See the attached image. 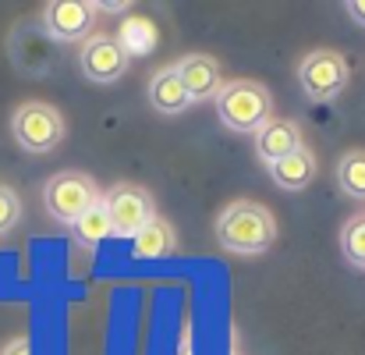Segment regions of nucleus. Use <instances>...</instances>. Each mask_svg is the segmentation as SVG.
<instances>
[{"instance_id":"1","label":"nucleus","mask_w":365,"mask_h":355,"mask_svg":"<svg viewBox=\"0 0 365 355\" xmlns=\"http://www.w3.org/2000/svg\"><path fill=\"white\" fill-rule=\"evenodd\" d=\"M217 241L235 256H262L277 241V221L262 203L235 199L217 217Z\"/></svg>"},{"instance_id":"2","label":"nucleus","mask_w":365,"mask_h":355,"mask_svg":"<svg viewBox=\"0 0 365 355\" xmlns=\"http://www.w3.org/2000/svg\"><path fill=\"white\" fill-rule=\"evenodd\" d=\"M213 104H217L220 124L231 128V131H238V135H255L266 121L273 118V96L255 79L224 82L220 93L213 96Z\"/></svg>"},{"instance_id":"3","label":"nucleus","mask_w":365,"mask_h":355,"mask_svg":"<svg viewBox=\"0 0 365 355\" xmlns=\"http://www.w3.org/2000/svg\"><path fill=\"white\" fill-rule=\"evenodd\" d=\"M11 135H14V142H18L25 153L43 156V153H53V149L64 142L68 121H64V114H61L53 104L29 100V104L14 107V114H11Z\"/></svg>"},{"instance_id":"4","label":"nucleus","mask_w":365,"mask_h":355,"mask_svg":"<svg viewBox=\"0 0 365 355\" xmlns=\"http://www.w3.org/2000/svg\"><path fill=\"white\" fill-rule=\"evenodd\" d=\"M348 79H351V68H348V57L341 50H330V46H316L302 57L298 64V82H302V93L316 104H330L337 100L344 89H348Z\"/></svg>"},{"instance_id":"5","label":"nucleus","mask_w":365,"mask_h":355,"mask_svg":"<svg viewBox=\"0 0 365 355\" xmlns=\"http://www.w3.org/2000/svg\"><path fill=\"white\" fill-rule=\"evenodd\" d=\"M100 196H103L100 185H96L89 174H82V171H61V174H53V178L43 185V206H46V214H50L57 224H68V228H71Z\"/></svg>"},{"instance_id":"6","label":"nucleus","mask_w":365,"mask_h":355,"mask_svg":"<svg viewBox=\"0 0 365 355\" xmlns=\"http://www.w3.org/2000/svg\"><path fill=\"white\" fill-rule=\"evenodd\" d=\"M103 199H107L110 224H114V235L118 238H135L156 217V203H153L149 189H142L135 181H118Z\"/></svg>"},{"instance_id":"7","label":"nucleus","mask_w":365,"mask_h":355,"mask_svg":"<svg viewBox=\"0 0 365 355\" xmlns=\"http://www.w3.org/2000/svg\"><path fill=\"white\" fill-rule=\"evenodd\" d=\"M128 64H131V57L124 54L114 36H89L78 50V68L96 86H110V82L124 79Z\"/></svg>"},{"instance_id":"8","label":"nucleus","mask_w":365,"mask_h":355,"mask_svg":"<svg viewBox=\"0 0 365 355\" xmlns=\"http://www.w3.org/2000/svg\"><path fill=\"white\" fill-rule=\"evenodd\" d=\"M93 0H53L43 7V29L57 43H78L93 32Z\"/></svg>"},{"instance_id":"9","label":"nucleus","mask_w":365,"mask_h":355,"mask_svg":"<svg viewBox=\"0 0 365 355\" xmlns=\"http://www.w3.org/2000/svg\"><path fill=\"white\" fill-rule=\"evenodd\" d=\"M181 86L188 89L192 104H206L220 93L224 86V75H220V61L213 54H185L178 64H174Z\"/></svg>"},{"instance_id":"10","label":"nucleus","mask_w":365,"mask_h":355,"mask_svg":"<svg viewBox=\"0 0 365 355\" xmlns=\"http://www.w3.org/2000/svg\"><path fill=\"white\" fill-rule=\"evenodd\" d=\"M252 146H255V156L269 167L291 153H298L305 146V135H302V124L291 118H269L255 135H252Z\"/></svg>"},{"instance_id":"11","label":"nucleus","mask_w":365,"mask_h":355,"mask_svg":"<svg viewBox=\"0 0 365 355\" xmlns=\"http://www.w3.org/2000/svg\"><path fill=\"white\" fill-rule=\"evenodd\" d=\"M149 107L153 111H160V114H167V118H174V114H185L188 107H192V96H188V89L181 86V79H178V71H174V64H167V68H160L156 75H153V82H149Z\"/></svg>"},{"instance_id":"12","label":"nucleus","mask_w":365,"mask_h":355,"mask_svg":"<svg viewBox=\"0 0 365 355\" xmlns=\"http://www.w3.org/2000/svg\"><path fill=\"white\" fill-rule=\"evenodd\" d=\"M178 252V231L167 217H153L138 235L131 238V256L135 259H167Z\"/></svg>"},{"instance_id":"13","label":"nucleus","mask_w":365,"mask_h":355,"mask_svg":"<svg viewBox=\"0 0 365 355\" xmlns=\"http://www.w3.org/2000/svg\"><path fill=\"white\" fill-rule=\"evenodd\" d=\"M316 153L309 149V146H302L298 153H291V156H284V160H277V164H269V178L284 189V192H302V189H309L312 181H316Z\"/></svg>"},{"instance_id":"14","label":"nucleus","mask_w":365,"mask_h":355,"mask_svg":"<svg viewBox=\"0 0 365 355\" xmlns=\"http://www.w3.org/2000/svg\"><path fill=\"white\" fill-rule=\"evenodd\" d=\"M71 238L82 245V249H96L103 245L107 238H114V224H110V210H107V199L100 196L75 224H71Z\"/></svg>"},{"instance_id":"15","label":"nucleus","mask_w":365,"mask_h":355,"mask_svg":"<svg viewBox=\"0 0 365 355\" xmlns=\"http://www.w3.org/2000/svg\"><path fill=\"white\" fill-rule=\"evenodd\" d=\"M337 189L348 199H362L365 203V149H348L337 160Z\"/></svg>"},{"instance_id":"16","label":"nucleus","mask_w":365,"mask_h":355,"mask_svg":"<svg viewBox=\"0 0 365 355\" xmlns=\"http://www.w3.org/2000/svg\"><path fill=\"white\" fill-rule=\"evenodd\" d=\"M114 39L121 43V50L128 57H135V54L142 57V54H149L156 46V25L153 21H142V18H128Z\"/></svg>"},{"instance_id":"17","label":"nucleus","mask_w":365,"mask_h":355,"mask_svg":"<svg viewBox=\"0 0 365 355\" xmlns=\"http://www.w3.org/2000/svg\"><path fill=\"white\" fill-rule=\"evenodd\" d=\"M341 252L351 266L365 270V214L362 217H351L344 228H341Z\"/></svg>"},{"instance_id":"18","label":"nucleus","mask_w":365,"mask_h":355,"mask_svg":"<svg viewBox=\"0 0 365 355\" xmlns=\"http://www.w3.org/2000/svg\"><path fill=\"white\" fill-rule=\"evenodd\" d=\"M21 224V196L11 185H0V235L14 231Z\"/></svg>"},{"instance_id":"19","label":"nucleus","mask_w":365,"mask_h":355,"mask_svg":"<svg viewBox=\"0 0 365 355\" xmlns=\"http://www.w3.org/2000/svg\"><path fill=\"white\" fill-rule=\"evenodd\" d=\"M0 355H32V341L25 334H18V338H11V341L0 345Z\"/></svg>"},{"instance_id":"20","label":"nucleus","mask_w":365,"mask_h":355,"mask_svg":"<svg viewBox=\"0 0 365 355\" xmlns=\"http://www.w3.org/2000/svg\"><path fill=\"white\" fill-rule=\"evenodd\" d=\"M178 355H195V331H192V320H185V327H181Z\"/></svg>"},{"instance_id":"21","label":"nucleus","mask_w":365,"mask_h":355,"mask_svg":"<svg viewBox=\"0 0 365 355\" xmlns=\"http://www.w3.org/2000/svg\"><path fill=\"white\" fill-rule=\"evenodd\" d=\"M344 11H348V14H351V18L365 29V0H348V4H344Z\"/></svg>"}]
</instances>
